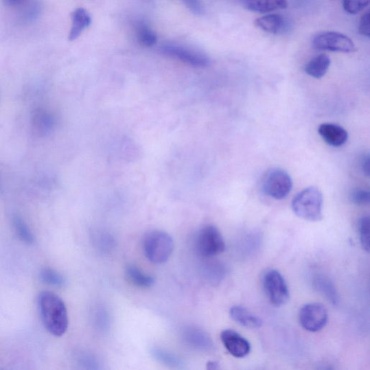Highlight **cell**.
<instances>
[{"label": "cell", "instance_id": "cell-1", "mask_svg": "<svg viewBox=\"0 0 370 370\" xmlns=\"http://www.w3.org/2000/svg\"><path fill=\"white\" fill-rule=\"evenodd\" d=\"M38 305L47 330L54 336H62L69 324L64 301L56 294L45 291L38 296Z\"/></svg>", "mask_w": 370, "mask_h": 370}, {"label": "cell", "instance_id": "cell-2", "mask_svg": "<svg viewBox=\"0 0 370 370\" xmlns=\"http://www.w3.org/2000/svg\"><path fill=\"white\" fill-rule=\"evenodd\" d=\"M323 195L319 189L308 187L293 199L292 207L299 218L309 222H319L323 218Z\"/></svg>", "mask_w": 370, "mask_h": 370}, {"label": "cell", "instance_id": "cell-3", "mask_svg": "<svg viewBox=\"0 0 370 370\" xmlns=\"http://www.w3.org/2000/svg\"><path fill=\"white\" fill-rule=\"evenodd\" d=\"M143 251L149 262L163 264L168 262L174 251V242L167 232L153 230L147 233L143 239Z\"/></svg>", "mask_w": 370, "mask_h": 370}, {"label": "cell", "instance_id": "cell-4", "mask_svg": "<svg viewBox=\"0 0 370 370\" xmlns=\"http://www.w3.org/2000/svg\"><path fill=\"white\" fill-rule=\"evenodd\" d=\"M312 45L314 49L320 51L351 53L356 50L349 36L336 32H323L314 35Z\"/></svg>", "mask_w": 370, "mask_h": 370}, {"label": "cell", "instance_id": "cell-5", "mask_svg": "<svg viewBox=\"0 0 370 370\" xmlns=\"http://www.w3.org/2000/svg\"><path fill=\"white\" fill-rule=\"evenodd\" d=\"M196 248L203 257H211L222 254L226 246L220 231L215 226L208 225L199 231Z\"/></svg>", "mask_w": 370, "mask_h": 370}, {"label": "cell", "instance_id": "cell-6", "mask_svg": "<svg viewBox=\"0 0 370 370\" xmlns=\"http://www.w3.org/2000/svg\"><path fill=\"white\" fill-rule=\"evenodd\" d=\"M293 187L292 177L286 171L273 169L269 171L263 182L264 193L276 200H281L291 193Z\"/></svg>", "mask_w": 370, "mask_h": 370}, {"label": "cell", "instance_id": "cell-7", "mask_svg": "<svg viewBox=\"0 0 370 370\" xmlns=\"http://www.w3.org/2000/svg\"><path fill=\"white\" fill-rule=\"evenodd\" d=\"M263 284L266 294L274 306L281 307L288 303L290 293L287 283L277 270H270L266 274L263 279Z\"/></svg>", "mask_w": 370, "mask_h": 370}, {"label": "cell", "instance_id": "cell-8", "mask_svg": "<svg viewBox=\"0 0 370 370\" xmlns=\"http://www.w3.org/2000/svg\"><path fill=\"white\" fill-rule=\"evenodd\" d=\"M328 320L326 308L319 303H309L301 308L299 312V321L305 330L318 332L325 326Z\"/></svg>", "mask_w": 370, "mask_h": 370}, {"label": "cell", "instance_id": "cell-9", "mask_svg": "<svg viewBox=\"0 0 370 370\" xmlns=\"http://www.w3.org/2000/svg\"><path fill=\"white\" fill-rule=\"evenodd\" d=\"M161 51L167 56L196 67H205L210 64V60L207 54L185 47L169 45L163 46Z\"/></svg>", "mask_w": 370, "mask_h": 370}, {"label": "cell", "instance_id": "cell-10", "mask_svg": "<svg viewBox=\"0 0 370 370\" xmlns=\"http://www.w3.org/2000/svg\"><path fill=\"white\" fill-rule=\"evenodd\" d=\"M221 340L227 351L236 358H244L251 352L250 342L235 331L222 332Z\"/></svg>", "mask_w": 370, "mask_h": 370}, {"label": "cell", "instance_id": "cell-11", "mask_svg": "<svg viewBox=\"0 0 370 370\" xmlns=\"http://www.w3.org/2000/svg\"><path fill=\"white\" fill-rule=\"evenodd\" d=\"M255 25L265 32L275 35L287 33L291 27L290 21L279 13H272L259 18L255 21Z\"/></svg>", "mask_w": 370, "mask_h": 370}, {"label": "cell", "instance_id": "cell-12", "mask_svg": "<svg viewBox=\"0 0 370 370\" xmlns=\"http://www.w3.org/2000/svg\"><path fill=\"white\" fill-rule=\"evenodd\" d=\"M183 337L186 344L196 350L211 351L214 345L210 336L200 329L195 327H188L185 329Z\"/></svg>", "mask_w": 370, "mask_h": 370}, {"label": "cell", "instance_id": "cell-13", "mask_svg": "<svg viewBox=\"0 0 370 370\" xmlns=\"http://www.w3.org/2000/svg\"><path fill=\"white\" fill-rule=\"evenodd\" d=\"M319 132L326 143L334 147L342 146L348 141L347 131L332 123L322 124L319 128Z\"/></svg>", "mask_w": 370, "mask_h": 370}, {"label": "cell", "instance_id": "cell-14", "mask_svg": "<svg viewBox=\"0 0 370 370\" xmlns=\"http://www.w3.org/2000/svg\"><path fill=\"white\" fill-rule=\"evenodd\" d=\"M56 126V118L45 108H38L32 117L33 130L38 136L49 135Z\"/></svg>", "mask_w": 370, "mask_h": 370}, {"label": "cell", "instance_id": "cell-15", "mask_svg": "<svg viewBox=\"0 0 370 370\" xmlns=\"http://www.w3.org/2000/svg\"><path fill=\"white\" fill-rule=\"evenodd\" d=\"M240 2L246 10L259 13L278 11L288 7L286 0H240Z\"/></svg>", "mask_w": 370, "mask_h": 370}, {"label": "cell", "instance_id": "cell-16", "mask_svg": "<svg viewBox=\"0 0 370 370\" xmlns=\"http://www.w3.org/2000/svg\"><path fill=\"white\" fill-rule=\"evenodd\" d=\"M229 314L232 320L242 326L254 329L263 325L262 319L242 306H233Z\"/></svg>", "mask_w": 370, "mask_h": 370}, {"label": "cell", "instance_id": "cell-17", "mask_svg": "<svg viewBox=\"0 0 370 370\" xmlns=\"http://www.w3.org/2000/svg\"><path fill=\"white\" fill-rule=\"evenodd\" d=\"M312 284L315 290L331 301L333 305H336L339 303L336 288L330 279L321 274H317L313 278Z\"/></svg>", "mask_w": 370, "mask_h": 370}, {"label": "cell", "instance_id": "cell-18", "mask_svg": "<svg viewBox=\"0 0 370 370\" xmlns=\"http://www.w3.org/2000/svg\"><path fill=\"white\" fill-rule=\"evenodd\" d=\"M72 27L69 34V40H76L91 23L89 12L84 8H79L71 14Z\"/></svg>", "mask_w": 370, "mask_h": 370}, {"label": "cell", "instance_id": "cell-19", "mask_svg": "<svg viewBox=\"0 0 370 370\" xmlns=\"http://www.w3.org/2000/svg\"><path fill=\"white\" fill-rule=\"evenodd\" d=\"M331 62V58L327 54H321L308 62L305 71L314 78H321L327 73Z\"/></svg>", "mask_w": 370, "mask_h": 370}, {"label": "cell", "instance_id": "cell-20", "mask_svg": "<svg viewBox=\"0 0 370 370\" xmlns=\"http://www.w3.org/2000/svg\"><path fill=\"white\" fill-rule=\"evenodd\" d=\"M126 277L128 280L135 286L141 289H148L154 286L155 279L142 271L138 266L130 265L126 268Z\"/></svg>", "mask_w": 370, "mask_h": 370}, {"label": "cell", "instance_id": "cell-21", "mask_svg": "<svg viewBox=\"0 0 370 370\" xmlns=\"http://www.w3.org/2000/svg\"><path fill=\"white\" fill-rule=\"evenodd\" d=\"M150 354H152L153 358L159 362L170 368H184V362L179 358H177L176 355L166 349L160 347H153L150 350Z\"/></svg>", "mask_w": 370, "mask_h": 370}, {"label": "cell", "instance_id": "cell-22", "mask_svg": "<svg viewBox=\"0 0 370 370\" xmlns=\"http://www.w3.org/2000/svg\"><path fill=\"white\" fill-rule=\"evenodd\" d=\"M136 38L138 43L143 47H152L157 43L156 34L144 22L137 23L135 28Z\"/></svg>", "mask_w": 370, "mask_h": 370}, {"label": "cell", "instance_id": "cell-23", "mask_svg": "<svg viewBox=\"0 0 370 370\" xmlns=\"http://www.w3.org/2000/svg\"><path fill=\"white\" fill-rule=\"evenodd\" d=\"M12 225L18 238L27 244H32L35 241L34 235L23 219L16 215L12 217Z\"/></svg>", "mask_w": 370, "mask_h": 370}, {"label": "cell", "instance_id": "cell-24", "mask_svg": "<svg viewBox=\"0 0 370 370\" xmlns=\"http://www.w3.org/2000/svg\"><path fill=\"white\" fill-rule=\"evenodd\" d=\"M39 278L43 283L51 286L62 287L66 283L62 274L51 268H45L41 270Z\"/></svg>", "mask_w": 370, "mask_h": 370}, {"label": "cell", "instance_id": "cell-25", "mask_svg": "<svg viewBox=\"0 0 370 370\" xmlns=\"http://www.w3.org/2000/svg\"><path fill=\"white\" fill-rule=\"evenodd\" d=\"M41 10L42 9H41L40 3L34 0L23 8L21 19L25 23L33 22L39 16Z\"/></svg>", "mask_w": 370, "mask_h": 370}, {"label": "cell", "instance_id": "cell-26", "mask_svg": "<svg viewBox=\"0 0 370 370\" xmlns=\"http://www.w3.org/2000/svg\"><path fill=\"white\" fill-rule=\"evenodd\" d=\"M359 234L362 248L367 252L369 251V218L364 216L359 223Z\"/></svg>", "mask_w": 370, "mask_h": 370}, {"label": "cell", "instance_id": "cell-27", "mask_svg": "<svg viewBox=\"0 0 370 370\" xmlns=\"http://www.w3.org/2000/svg\"><path fill=\"white\" fill-rule=\"evenodd\" d=\"M369 4V0H343V7L351 15L358 14Z\"/></svg>", "mask_w": 370, "mask_h": 370}, {"label": "cell", "instance_id": "cell-28", "mask_svg": "<svg viewBox=\"0 0 370 370\" xmlns=\"http://www.w3.org/2000/svg\"><path fill=\"white\" fill-rule=\"evenodd\" d=\"M351 199L352 202L358 205H365L369 203V193L365 189H356L353 192Z\"/></svg>", "mask_w": 370, "mask_h": 370}, {"label": "cell", "instance_id": "cell-29", "mask_svg": "<svg viewBox=\"0 0 370 370\" xmlns=\"http://www.w3.org/2000/svg\"><path fill=\"white\" fill-rule=\"evenodd\" d=\"M359 34L363 36L369 38L370 36V13L367 10L363 13L358 28Z\"/></svg>", "mask_w": 370, "mask_h": 370}, {"label": "cell", "instance_id": "cell-30", "mask_svg": "<svg viewBox=\"0 0 370 370\" xmlns=\"http://www.w3.org/2000/svg\"><path fill=\"white\" fill-rule=\"evenodd\" d=\"M207 268H205L204 273L205 277L209 279L212 281H216L220 279L224 274L223 269L219 265H209Z\"/></svg>", "mask_w": 370, "mask_h": 370}, {"label": "cell", "instance_id": "cell-31", "mask_svg": "<svg viewBox=\"0 0 370 370\" xmlns=\"http://www.w3.org/2000/svg\"><path fill=\"white\" fill-rule=\"evenodd\" d=\"M78 365L84 369H99V364L97 360H95L89 355H81L78 359Z\"/></svg>", "mask_w": 370, "mask_h": 370}, {"label": "cell", "instance_id": "cell-32", "mask_svg": "<svg viewBox=\"0 0 370 370\" xmlns=\"http://www.w3.org/2000/svg\"><path fill=\"white\" fill-rule=\"evenodd\" d=\"M183 2L195 14L201 15L203 12V7L200 0H183Z\"/></svg>", "mask_w": 370, "mask_h": 370}, {"label": "cell", "instance_id": "cell-33", "mask_svg": "<svg viewBox=\"0 0 370 370\" xmlns=\"http://www.w3.org/2000/svg\"><path fill=\"white\" fill-rule=\"evenodd\" d=\"M369 155L365 154L362 158L361 161V168L364 174L369 176Z\"/></svg>", "mask_w": 370, "mask_h": 370}, {"label": "cell", "instance_id": "cell-34", "mask_svg": "<svg viewBox=\"0 0 370 370\" xmlns=\"http://www.w3.org/2000/svg\"><path fill=\"white\" fill-rule=\"evenodd\" d=\"M3 1L8 7H17L23 5L25 0H3Z\"/></svg>", "mask_w": 370, "mask_h": 370}, {"label": "cell", "instance_id": "cell-35", "mask_svg": "<svg viewBox=\"0 0 370 370\" xmlns=\"http://www.w3.org/2000/svg\"><path fill=\"white\" fill-rule=\"evenodd\" d=\"M219 368L218 363L213 361H210L207 364V369H217Z\"/></svg>", "mask_w": 370, "mask_h": 370}, {"label": "cell", "instance_id": "cell-36", "mask_svg": "<svg viewBox=\"0 0 370 370\" xmlns=\"http://www.w3.org/2000/svg\"><path fill=\"white\" fill-rule=\"evenodd\" d=\"M2 190V183L1 181H0V192Z\"/></svg>", "mask_w": 370, "mask_h": 370}]
</instances>
